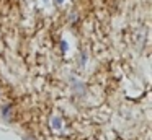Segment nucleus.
<instances>
[{
	"mask_svg": "<svg viewBox=\"0 0 152 140\" xmlns=\"http://www.w3.org/2000/svg\"><path fill=\"white\" fill-rule=\"evenodd\" d=\"M53 124H54V125H56V129H59V125H61V120H59V119H57V117H56V119L53 120Z\"/></svg>",
	"mask_w": 152,
	"mask_h": 140,
	"instance_id": "nucleus-1",
	"label": "nucleus"
}]
</instances>
